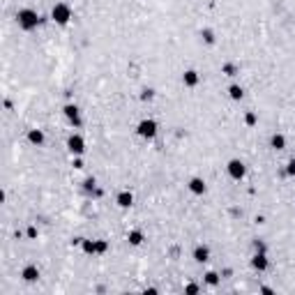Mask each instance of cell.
<instances>
[{"label": "cell", "instance_id": "6da1fadb", "mask_svg": "<svg viewBox=\"0 0 295 295\" xmlns=\"http://www.w3.org/2000/svg\"><path fill=\"white\" fill-rule=\"evenodd\" d=\"M46 18L37 12L35 7H21L17 9V23L18 28L23 30V33H33V30H37V28L42 26Z\"/></svg>", "mask_w": 295, "mask_h": 295}, {"label": "cell", "instance_id": "7a4b0ae2", "mask_svg": "<svg viewBox=\"0 0 295 295\" xmlns=\"http://www.w3.org/2000/svg\"><path fill=\"white\" fill-rule=\"evenodd\" d=\"M49 18H51L55 26L67 28V26L72 23V18H74V9H72L70 2H65V0H58V2H53L51 9H49Z\"/></svg>", "mask_w": 295, "mask_h": 295}, {"label": "cell", "instance_id": "3957f363", "mask_svg": "<svg viewBox=\"0 0 295 295\" xmlns=\"http://www.w3.org/2000/svg\"><path fill=\"white\" fill-rule=\"evenodd\" d=\"M134 131H136V136L143 141H155L157 134H159V122H157L155 118H141V120L136 122Z\"/></svg>", "mask_w": 295, "mask_h": 295}, {"label": "cell", "instance_id": "277c9868", "mask_svg": "<svg viewBox=\"0 0 295 295\" xmlns=\"http://www.w3.org/2000/svg\"><path fill=\"white\" fill-rule=\"evenodd\" d=\"M62 118L67 120L72 129H81L83 127V113H81V106L76 102H65L62 104Z\"/></svg>", "mask_w": 295, "mask_h": 295}, {"label": "cell", "instance_id": "5b68a950", "mask_svg": "<svg viewBox=\"0 0 295 295\" xmlns=\"http://www.w3.org/2000/svg\"><path fill=\"white\" fill-rule=\"evenodd\" d=\"M65 148H67V152H70L72 157H83L88 150V143H86V139H83V134L70 131L67 139H65Z\"/></svg>", "mask_w": 295, "mask_h": 295}, {"label": "cell", "instance_id": "8992f818", "mask_svg": "<svg viewBox=\"0 0 295 295\" xmlns=\"http://www.w3.org/2000/svg\"><path fill=\"white\" fill-rule=\"evenodd\" d=\"M226 175L233 180V183H242L244 178H247V164H244V159L240 157H231L228 162H226Z\"/></svg>", "mask_w": 295, "mask_h": 295}, {"label": "cell", "instance_id": "52a82bcc", "mask_svg": "<svg viewBox=\"0 0 295 295\" xmlns=\"http://www.w3.org/2000/svg\"><path fill=\"white\" fill-rule=\"evenodd\" d=\"M191 258H194L196 265H208L210 260H212V249H210V244L196 242L194 249H191Z\"/></svg>", "mask_w": 295, "mask_h": 295}, {"label": "cell", "instance_id": "ba28073f", "mask_svg": "<svg viewBox=\"0 0 295 295\" xmlns=\"http://www.w3.org/2000/svg\"><path fill=\"white\" fill-rule=\"evenodd\" d=\"M249 268H252L254 272H258V275L268 272V270H270L268 252H254V254H252V258H249Z\"/></svg>", "mask_w": 295, "mask_h": 295}, {"label": "cell", "instance_id": "9c48e42d", "mask_svg": "<svg viewBox=\"0 0 295 295\" xmlns=\"http://www.w3.org/2000/svg\"><path fill=\"white\" fill-rule=\"evenodd\" d=\"M18 277H21V281H26V284H37L39 277H42V272L37 268V263H26L21 268V272H18Z\"/></svg>", "mask_w": 295, "mask_h": 295}, {"label": "cell", "instance_id": "30bf717a", "mask_svg": "<svg viewBox=\"0 0 295 295\" xmlns=\"http://www.w3.org/2000/svg\"><path fill=\"white\" fill-rule=\"evenodd\" d=\"M134 203H136V196H134V191H131L129 187H125V189H120L118 194H115V205H118L120 210L134 208Z\"/></svg>", "mask_w": 295, "mask_h": 295}, {"label": "cell", "instance_id": "8fae6325", "mask_svg": "<svg viewBox=\"0 0 295 295\" xmlns=\"http://www.w3.org/2000/svg\"><path fill=\"white\" fill-rule=\"evenodd\" d=\"M187 191H189L191 196H205L208 184H205V180L201 175H191L189 180H187Z\"/></svg>", "mask_w": 295, "mask_h": 295}, {"label": "cell", "instance_id": "7c38bea8", "mask_svg": "<svg viewBox=\"0 0 295 295\" xmlns=\"http://www.w3.org/2000/svg\"><path fill=\"white\" fill-rule=\"evenodd\" d=\"M180 81H183V86L187 88V90H194V88L201 86V72L194 70V67H189V70L183 72V76H180Z\"/></svg>", "mask_w": 295, "mask_h": 295}, {"label": "cell", "instance_id": "4fadbf2b", "mask_svg": "<svg viewBox=\"0 0 295 295\" xmlns=\"http://www.w3.org/2000/svg\"><path fill=\"white\" fill-rule=\"evenodd\" d=\"M268 146H270V150H275V152L286 150V148H288L286 134H284V131H272V134H270V139H268Z\"/></svg>", "mask_w": 295, "mask_h": 295}, {"label": "cell", "instance_id": "5bb4252c", "mask_svg": "<svg viewBox=\"0 0 295 295\" xmlns=\"http://www.w3.org/2000/svg\"><path fill=\"white\" fill-rule=\"evenodd\" d=\"M26 141L33 148H42L44 143H46V131L39 129V127H30V129L26 131Z\"/></svg>", "mask_w": 295, "mask_h": 295}, {"label": "cell", "instance_id": "9a60e30c", "mask_svg": "<svg viewBox=\"0 0 295 295\" xmlns=\"http://www.w3.org/2000/svg\"><path fill=\"white\" fill-rule=\"evenodd\" d=\"M146 231L143 228H129L127 231V244L129 247H143L146 244Z\"/></svg>", "mask_w": 295, "mask_h": 295}, {"label": "cell", "instance_id": "2e32d148", "mask_svg": "<svg viewBox=\"0 0 295 295\" xmlns=\"http://www.w3.org/2000/svg\"><path fill=\"white\" fill-rule=\"evenodd\" d=\"M81 189H83V194H86V196H90V199H92V194L99 189V183H97L95 175H86V178L81 180Z\"/></svg>", "mask_w": 295, "mask_h": 295}, {"label": "cell", "instance_id": "e0dca14e", "mask_svg": "<svg viewBox=\"0 0 295 295\" xmlns=\"http://www.w3.org/2000/svg\"><path fill=\"white\" fill-rule=\"evenodd\" d=\"M203 284L210 288H217L221 284V272H217V270H205L203 272Z\"/></svg>", "mask_w": 295, "mask_h": 295}, {"label": "cell", "instance_id": "ac0fdd59", "mask_svg": "<svg viewBox=\"0 0 295 295\" xmlns=\"http://www.w3.org/2000/svg\"><path fill=\"white\" fill-rule=\"evenodd\" d=\"M199 37H201V42L205 44V46H215V44H217V33H215V30H212V28H201L199 30Z\"/></svg>", "mask_w": 295, "mask_h": 295}, {"label": "cell", "instance_id": "d6986e66", "mask_svg": "<svg viewBox=\"0 0 295 295\" xmlns=\"http://www.w3.org/2000/svg\"><path fill=\"white\" fill-rule=\"evenodd\" d=\"M221 74H224L226 78H235L238 74H240V62H235V60H226L224 65H221Z\"/></svg>", "mask_w": 295, "mask_h": 295}, {"label": "cell", "instance_id": "ffe728a7", "mask_svg": "<svg viewBox=\"0 0 295 295\" xmlns=\"http://www.w3.org/2000/svg\"><path fill=\"white\" fill-rule=\"evenodd\" d=\"M226 95H228V99H233V102H240V99H242L244 97V88L240 86V83H231V86L226 88Z\"/></svg>", "mask_w": 295, "mask_h": 295}, {"label": "cell", "instance_id": "44dd1931", "mask_svg": "<svg viewBox=\"0 0 295 295\" xmlns=\"http://www.w3.org/2000/svg\"><path fill=\"white\" fill-rule=\"evenodd\" d=\"M81 252L86 254V256H97V238H83Z\"/></svg>", "mask_w": 295, "mask_h": 295}, {"label": "cell", "instance_id": "7402d4cb", "mask_svg": "<svg viewBox=\"0 0 295 295\" xmlns=\"http://www.w3.org/2000/svg\"><path fill=\"white\" fill-rule=\"evenodd\" d=\"M242 120H244V127H256L258 125V113L256 111H244V115H242Z\"/></svg>", "mask_w": 295, "mask_h": 295}, {"label": "cell", "instance_id": "603a6c76", "mask_svg": "<svg viewBox=\"0 0 295 295\" xmlns=\"http://www.w3.org/2000/svg\"><path fill=\"white\" fill-rule=\"evenodd\" d=\"M23 238H26V240H37V238H39V226L30 221V224L26 226V231H23Z\"/></svg>", "mask_w": 295, "mask_h": 295}, {"label": "cell", "instance_id": "cb8c5ba5", "mask_svg": "<svg viewBox=\"0 0 295 295\" xmlns=\"http://www.w3.org/2000/svg\"><path fill=\"white\" fill-rule=\"evenodd\" d=\"M109 252H111V242L104 238H97V256H106Z\"/></svg>", "mask_w": 295, "mask_h": 295}, {"label": "cell", "instance_id": "d4e9b609", "mask_svg": "<svg viewBox=\"0 0 295 295\" xmlns=\"http://www.w3.org/2000/svg\"><path fill=\"white\" fill-rule=\"evenodd\" d=\"M155 97H157L155 88H143V90H141V95H139V99H141V102H148V104H150V102H155Z\"/></svg>", "mask_w": 295, "mask_h": 295}, {"label": "cell", "instance_id": "484cf974", "mask_svg": "<svg viewBox=\"0 0 295 295\" xmlns=\"http://www.w3.org/2000/svg\"><path fill=\"white\" fill-rule=\"evenodd\" d=\"M284 173H286L288 178H295V157H291L286 164H284Z\"/></svg>", "mask_w": 295, "mask_h": 295}, {"label": "cell", "instance_id": "4316f807", "mask_svg": "<svg viewBox=\"0 0 295 295\" xmlns=\"http://www.w3.org/2000/svg\"><path fill=\"white\" fill-rule=\"evenodd\" d=\"M184 293H201V284H196V281H187V284H184V288H183Z\"/></svg>", "mask_w": 295, "mask_h": 295}, {"label": "cell", "instance_id": "83f0119b", "mask_svg": "<svg viewBox=\"0 0 295 295\" xmlns=\"http://www.w3.org/2000/svg\"><path fill=\"white\" fill-rule=\"evenodd\" d=\"M252 247H254V252H268V244L263 242L260 238H256V240H254Z\"/></svg>", "mask_w": 295, "mask_h": 295}, {"label": "cell", "instance_id": "f1b7e54d", "mask_svg": "<svg viewBox=\"0 0 295 295\" xmlns=\"http://www.w3.org/2000/svg\"><path fill=\"white\" fill-rule=\"evenodd\" d=\"M72 166H74V168H83V157H74V159H72Z\"/></svg>", "mask_w": 295, "mask_h": 295}, {"label": "cell", "instance_id": "f546056e", "mask_svg": "<svg viewBox=\"0 0 295 295\" xmlns=\"http://www.w3.org/2000/svg\"><path fill=\"white\" fill-rule=\"evenodd\" d=\"M258 291H260V293H275V288H272V286H260Z\"/></svg>", "mask_w": 295, "mask_h": 295}]
</instances>
